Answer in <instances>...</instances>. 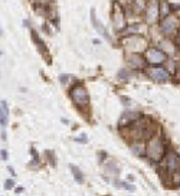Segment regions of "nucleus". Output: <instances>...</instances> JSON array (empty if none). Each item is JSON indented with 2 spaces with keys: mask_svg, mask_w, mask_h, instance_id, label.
Here are the masks:
<instances>
[{
  "mask_svg": "<svg viewBox=\"0 0 180 196\" xmlns=\"http://www.w3.org/2000/svg\"><path fill=\"white\" fill-rule=\"evenodd\" d=\"M157 128H159V125H157V122L153 118L143 115L141 118H139L136 122H133L131 125L120 128V131H121L124 139L127 140L131 139V141H134V140L146 141V140H150L154 134L159 133Z\"/></svg>",
  "mask_w": 180,
  "mask_h": 196,
  "instance_id": "1",
  "label": "nucleus"
},
{
  "mask_svg": "<svg viewBox=\"0 0 180 196\" xmlns=\"http://www.w3.org/2000/svg\"><path fill=\"white\" fill-rule=\"evenodd\" d=\"M169 147L166 143V139L163 137V134L159 131L157 134H154L151 139L148 140L147 146H146V157L150 159L153 163H160L166 153H167Z\"/></svg>",
  "mask_w": 180,
  "mask_h": 196,
  "instance_id": "2",
  "label": "nucleus"
},
{
  "mask_svg": "<svg viewBox=\"0 0 180 196\" xmlns=\"http://www.w3.org/2000/svg\"><path fill=\"white\" fill-rule=\"evenodd\" d=\"M121 46L125 53H143L147 50L148 43L147 39L140 35H125L121 39Z\"/></svg>",
  "mask_w": 180,
  "mask_h": 196,
  "instance_id": "3",
  "label": "nucleus"
},
{
  "mask_svg": "<svg viewBox=\"0 0 180 196\" xmlns=\"http://www.w3.org/2000/svg\"><path fill=\"white\" fill-rule=\"evenodd\" d=\"M69 97L72 99V102L76 105V108L81 110V111H84L85 108H88V105H90V94H88V90H87L85 85L79 81H76L74 85L71 87Z\"/></svg>",
  "mask_w": 180,
  "mask_h": 196,
  "instance_id": "4",
  "label": "nucleus"
},
{
  "mask_svg": "<svg viewBox=\"0 0 180 196\" xmlns=\"http://www.w3.org/2000/svg\"><path fill=\"white\" fill-rule=\"evenodd\" d=\"M111 23H113L114 30L118 33L127 27V16H125L123 6L118 1H114L111 7Z\"/></svg>",
  "mask_w": 180,
  "mask_h": 196,
  "instance_id": "5",
  "label": "nucleus"
},
{
  "mask_svg": "<svg viewBox=\"0 0 180 196\" xmlns=\"http://www.w3.org/2000/svg\"><path fill=\"white\" fill-rule=\"evenodd\" d=\"M180 169V154L172 148L167 150V153L161 159V170L166 172V174H172Z\"/></svg>",
  "mask_w": 180,
  "mask_h": 196,
  "instance_id": "6",
  "label": "nucleus"
},
{
  "mask_svg": "<svg viewBox=\"0 0 180 196\" xmlns=\"http://www.w3.org/2000/svg\"><path fill=\"white\" fill-rule=\"evenodd\" d=\"M159 26H160V32L164 36H174L180 29V19L174 15H169L160 20Z\"/></svg>",
  "mask_w": 180,
  "mask_h": 196,
  "instance_id": "7",
  "label": "nucleus"
},
{
  "mask_svg": "<svg viewBox=\"0 0 180 196\" xmlns=\"http://www.w3.org/2000/svg\"><path fill=\"white\" fill-rule=\"evenodd\" d=\"M160 17V0H147L144 10V22L147 24H154Z\"/></svg>",
  "mask_w": 180,
  "mask_h": 196,
  "instance_id": "8",
  "label": "nucleus"
},
{
  "mask_svg": "<svg viewBox=\"0 0 180 196\" xmlns=\"http://www.w3.org/2000/svg\"><path fill=\"white\" fill-rule=\"evenodd\" d=\"M144 59L146 62L150 65H163L166 64V61L169 59V56L164 53L163 50H160L159 48H147V50L144 52Z\"/></svg>",
  "mask_w": 180,
  "mask_h": 196,
  "instance_id": "9",
  "label": "nucleus"
},
{
  "mask_svg": "<svg viewBox=\"0 0 180 196\" xmlns=\"http://www.w3.org/2000/svg\"><path fill=\"white\" fill-rule=\"evenodd\" d=\"M146 74H147V76L150 79H153L154 82H160V84L167 82L170 79L169 71L166 68H161V66H151L146 71Z\"/></svg>",
  "mask_w": 180,
  "mask_h": 196,
  "instance_id": "10",
  "label": "nucleus"
},
{
  "mask_svg": "<svg viewBox=\"0 0 180 196\" xmlns=\"http://www.w3.org/2000/svg\"><path fill=\"white\" fill-rule=\"evenodd\" d=\"M125 64L130 69H144L147 62L141 53H125Z\"/></svg>",
  "mask_w": 180,
  "mask_h": 196,
  "instance_id": "11",
  "label": "nucleus"
},
{
  "mask_svg": "<svg viewBox=\"0 0 180 196\" xmlns=\"http://www.w3.org/2000/svg\"><path fill=\"white\" fill-rule=\"evenodd\" d=\"M143 114L140 111H124L120 120H118V128H124V127H128L133 122H136L139 118H141Z\"/></svg>",
  "mask_w": 180,
  "mask_h": 196,
  "instance_id": "12",
  "label": "nucleus"
},
{
  "mask_svg": "<svg viewBox=\"0 0 180 196\" xmlns=\"http://www.w3.org/2000/svg\"><path fill=\"white\" fill-rule=\"evenodd\" d=\"M30 36H32V41L35 42V45H36V48H38V50H39V53H42V56L45 58V61H46L48 64H50L49 49H48V46H46V43L43 42V39H42L41 36L38 35V32L33 30V29H30Z\"/></svg>",
  "mask_w": 180,
  "mask_h": 196,
  "instance_id": "13",
  "label": "nucleus"
},
{
  "mask_svg": "<svg viewBox=\"0 0 180 196\" xmlns=\"http://www.w3.org/2000/svg\"><path fill=\"white\" fill-rule=\"evenodd\" d=\"M91 23H92V26H94V29L98 32V35H101L105 41L113 43V38L110 36V33H108V30H107V27L99 22L97 17H95V10H94V9H91Z\"/></svg>",
  "mask_w": 180,
  "mask_h": 196,
  "instance_id": "14",
  "label": "nucleus"
},
{
  "mask_svg": "<svg viewBox=\"0 0 180 196\" xmlns=\"http://www.w3.org/2000/svg\"><path fill=\"white\" fill-rule=\"evenodd\" d=\"M146 141L143 140H134L130 141V150L131 153L137 157H146Z\"/></svg>",
  "mask_w": 180,
  "mask_h": 196,
  "instance_id": "15",
  "label": "nucleus"
},
{
  "mask_svg": "<svg viewBox=\"0 0 180 196\" xmlns=\"http://www.w3.org/2000/svg\"><path fill=\"white\" fill-rule=\"evenodd\" d=\"M146 0H131L130 1V7H131V13L134 15H141L146 10Z\"/></svg>",
  "mask_w": 180,
  "mask_h": 196,
  "instance_id": "16",
  "label": "nucleus"
},
{
  "mask_svg": "<svg viewBox=\"0 0 180 196\" xmlns=\"http://www.w3.org/2000/svg\"><path fill=\"white\" fill-rule=\"evenodd\" d=\"M9 122V105L6 101L0 102V125L6 127Z\"/></svg>",
  "mask_w": 180,
  "mask_h": 196,
  "instance_id": "17",
  "label": "nucleus"
},
{
  "mask_svg": "<svg viewBox=\"0 0 180 196\" xmlns=\"http://www.w3.org/2000/svg\"><path fill=\"white\" fill-rule=\"evenodd\" d=\"M159 49L163 50L164 53L169 56V55H173V53H174L176 46H174V43H172L170 41H160L159 42Z\"/></svg>",
  "mask_w": 180,
  "mask_h": 196,
  "instance_id": "18",
  "label": "nucleus"
},
{
  "mask_svg": "<svg viewBox=\"0 0 180 196\" xmlns=\"http://www.w3.org/2000/svg\"><path fill=\"white\" fill-rule=\"evenodd\" d=\"M172 15V9H170V1L169 0H161L160 1V16L166 17Z\"/></svg>",
  "mask_w": 180,
  "mask_h": 196,
  "instance_id": "19",
  "label": "nucleus"
},
{
  "mask_svg": "<svg viewBox=\"0 0 180 196\" xmlns=\"http://www.w3.org/2000/svg\"><path fill=\"white\" fill-rule=\"evenodd\" d=\"M69 169H71V172H72V176L75 177V180H76L78 183H84V174H82V172L79 170L76 166H74V164H71Z\"/></svg>",
  "mask_w": 180,
  "mask_h": 196,
  "instance_id": "20",
  "label": "nucleus"
},
{
  "mask_svg": "<svg viewBox=\"0 0 180 196\" xmlns=\"http://www.w3.org/2000/svg\"><path fill=\"white\" fill-rule=\"evenodd\" d=\"M170 182L173 188H180V169L170 174Z\"/></svg>",
  "mask_w": 180,
  "mask_h": 196,
  "instance_id": "21",
  "label": "nucleus"
},
{
  "mask_svg": "<svg viewBox=\"0 0 180 196\" xmlns=\"http://www.w3.org/2000/svg\"><path fill=\"white\" fill-rule=\"evenodd\" d=\"M124 33H125V35H139L140 24L134 23V24H131V26H128V27H125V29H124Z\"/></svg>",
  "mask_w": 180,
  "mask_h": 196,
  "instance_id": "22",
  "label": "nucleus"
},
{
  "mask_svg": "<svg viewBox=\"0 0 180 196\" xmlns=\"http://www.w3.org/2000/svg\"><path fill=\"white\" fill-rule=\"evenodd\" d=\"M114 185L117 188H124L127 189V190H130V192H134L136 188H134V185H130V183H127V182H121V180H114Z\"/></svg>",
  "mask_w": 180,
  "mask_h": 196,
  "instance_id": "23",
  "label": "nucleus"
},
{
  "mask_svg": "<svg viewBox=\"0 0 180 196\" xmlns=\"http://www.w3.org/2000/svg\"><path fill=\"white\" fill-rule=\"evenodd\" d=\"M107 172H108L110 174H118V173H120V167L117 166L115 162H108V164H107Z\"/></svg>",
  "mask_w": 180,
  "mask_h": 196,
  "instance_id": "24",
  "label": "nucleus"
},
{
  "mask_svg": "<svg viewBox=\"0 0 180 196\" xmlns=\"http://www.w3.org/2000/svg\"><path fill=\"white\" fill-rule=\"evenodd\" d=\"M133 72H130L128 69H125V68H123V69H120V72H118V76L121 78V79H128L130 78V75Z\"/></svg>",
  "mask_w": 180,
  "mask_h": 196,
  "instance_id": "25",
  "label": "nucleus"
},
{
  "mask_svg": "<svg viewBox=\"0 0 180 196\" xmlns=\"http://www.w3.org/2000/svg\"><path fill=\"white\" fill-rule=\"evenodd\" d=\"M74 76L72 75H68V74H64V75H61L59 76V81H61V84H64V85H66L68 84V81H71Z\"/></svg>",
  "mask_w": 180,
  "mask_h": 196,
  "instance_id": "26",
  "label": "nucleus"
},
{
  "mask_svg": "<svg viewBox=\"0 0 180 196\" xmlns=\"http://www.w3.org/2000/svg\"><path fill=\"white\" fill-rule=\"evenodd\" d=\"M35 1V4L36 6H42V7H48L50 4V1L52 0H33Z\"/></svg>",
  "mask_w": 180,
  "mask_h": 196,
  "instance_id": "27",
  "label": "nucleus"
},
{
  "mask_svg": "<svg viewBox=\"0 0 180 196\" xmlns=\"http://www.w3.org/2000/svg\"><path fill=\"white\" fill-rule=\"evenodd\" d=\"M45 154L49 157L48 160H49V163L52 164V166H56V160H55V154H53V151H49V150H48V151H46Z\"/></svg>",
  "mask_w": 180,
  "mask_h": 196,
  "instance_id": "28",
  "label": "nucleus"
},
{
  "mask_svg": "<svg viewBox=\"0 0 180 196\" xmlns=\"http://www.w3.org/2000/svg\"><path fill=\"white\" fill-rule=\"evenodd\" d=\"M13 188H15V180H13V179L4 180V189H6V190H9V189H13Z\"/></svg>",
  "mask_w": 180,
  "mask_h": 196,
  "instance_id": "29",
  "label": "nucleus"
},
{
  "mask_svg": "<svg viewBox=\"0 0 180 196\" xmlns=\"http://www.w3.org/2000/svg\"><path fill=\"white\" fill-rule=\"evenodd\" d=\"M173 43H174V46H176V48L180 49V29H179V32L174 35V42H173Z\"/></svg>",
  "mask_w": 180,
  "mask_h": 196,
  "instance_id": "30",
  "label": "nucleus"
},
{
  "mask_svg": "<svg viewBox=\"0 0 180 196\" xmlns=\"http://www.w3.org/2000/svg\"><path fill=\"white\" fill-rule=\"evenodd\" d=\"M105 159H108V156H107L105 151H98V162L99 163H102Z\"/></svg>",
  "mask_w": 180,
  "mask_h": 196,
  "instance_id": "31",
  "label": "nucleus"
},
{
  "mask_svg": "<svg viewBox=\"0 0 180 196\" xmlns=\"http://www.w3.org/2000/svg\"><path fill=\"white\" fill-rule=\"evenodd\" d=\"M0 157H1V160H7V159H9V153L6 151V150H1V151H0Z\"/></svg>",
  "mask_w": 180,
  "mask_h": 196,
  "instance_id": "32",
  "label": "nucleus"
},
{
  "mask_svg": "<svg viewBox=\"0 0 180 196\" xmlns=\"http://www.w3.org/2000/svg\"><path fill=\"white\" fill-rule=\"evenodd\" d=\"M75 141H78V143H87V141H88V139H87V136H82V137H76V139H75Z\"/></svg>",
  "mask_w": 180,
  "mask_h": 196,
  "instance_id": "33",
  "label": "nucleus"
},
{
  "mask_svg": "<svg viewBox=\"0 0 180 196\" xmlns=\"http://www.w3.org/2000/svg\"><path fill=\"white\" fill-rule=\"evenodd\" d=\"M120 98L123 99V104H124V105H128V104H130V99H128L127 97H123V95H121Z\"/></svg>",
  "mask_w": 180,
  "mask_h": 196,
  "instance_id": "34",
  "label": "nucleus"
},
{
  "mask_svg": "<svg viewBox=\"0 0 180 196\" xmlns=\"http://www.w3.org/2000/svg\"><path fill=\"white\" fill-rule=\"evenodd\" d=\"M15 190H16V193H22V192H23V188H22V186H19V188H16Z\"/></svg>",
  "mask_w": 180,
  "mask_h": 196,
  "instance_id": "35",
  "label": "nucleus"
},
{
  "mask_svg": "<svg viewBox=\"0 0 180 196\" xmlns=\"http://www.w3.org/2000/svg\"><path fill=\"white\" fill-rule=\"evenodd\" d=\"M7 170L10 172V174H12V176H15V170H13L12 167H7Z\"/></svg>",
  "mask_w": 180,
  "mask_h": 196,
  "instance_id": "36",
  "label": "nucleus"
},
{
  "mask_svg": "<svg viewBox=\"0 0 180 196\" xmlns=\"http://www.w3.org/2000/svg\"><path fill=\"white\" fill-rule=\"evenodd\" d=\"M3 35V29H1V26H0V36Z\"/></svg>",
  "mask_w": 180,
  "mask_h": 196,
  "instance_id": "37",
  "label": "nucleus"
},
{
  "mask_svg": "<svg viewBox=\"0 0 180 196\" xmlns=\"http://www.w3.org/2000/svg\"><path fill=\"white\" fill-rule=\"evenodd\" d=\"M0 55H1V50H0Z\"/></svg>",
  "mask_w": 180,
  "mask_h": 196,
  "instance_id": "38",
  "label": "nucleus"
}]
</instances>
